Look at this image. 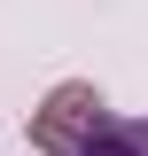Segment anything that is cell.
<instances>
[{
  "label": "cell",
  "instance_id": "7a4b0ae2",
  "mask_svg": "<svg viewBox=\"0 0 148 156\" xmlns=\"http://www.w3.org/2000/svg\"><path fill=\"white\" fill-rule=\"evenodd\" d=\"M78 156H148V125H109V133L86 140Z\"/></svg>",
  "mask_w": 148,
  "mask_h": 156
},
{
  "label": "cell",
  "instance_id": "6da1fadb",
  "mask_svg": "<svg viewBox=\"0 0 148 156\" xmlns=\"http://www.w3.org/2000/svg\"><path fill=\"white\" fill-rule=\"evenodd\" d=\"M93 109H101V94H93V86H62V94H55V109L31 125V140H39V148H70L78 117H93Z\"/></svg>",
  "mask_w": 148,
  "mask_h": 156
}]
</instances>
